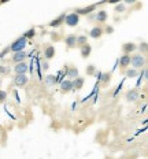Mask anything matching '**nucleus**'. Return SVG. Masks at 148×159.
I'll list each match as a JSON object with an SVG mask.
<instances>
[{
	"instance_id": "nucleus-1",
	"label": "nucleus",
	"mask_w": 148,
	"mask_h": 159,
	"mask_svg": "<svg viewBox=\"0 0 148 159\" xmlns=\"http://www.w3.org/2000/svg\"><path fill=\"white\" fill-rule=\"evenodd\" d=\"M28 45V39H25L24 36L22 37H19V39H16L14 43H12L11 45L8 47V51H11V52H21V51H24L25 47Z\"/></svg>"
},
{
	"instance_id": "nucleus-2",
	"label": "nucleus",
	"mask_w": 148,
	"mask_h": 159,
	"mask_svg": "<svg viewBox=\"0 0 148 159\" xmlns=\"http://www.w3.org/2000/svg\"><path fill=\"white\" fill-rule=\"evenodd\" d=\"M130 63L133 66L132 69L139 70V69L144 67V65H146V58H144V55H141V54H136L130 58Z\"/></svg>"
},
{
	"instance_id": "nucleus-3",
	"label": "nucleus",
	"mask_w": 148,
	"mask_h": 159,
	"mask_svg": "<svg viewBox=\"0 0 148 159\" xmlns=\"http://www.w3.org/2000/svg\"><path fill=\"white\" fill-rule=\"evenodd\" d=\"M65 24L70 28H75L78 24H80V15L75 14V12H70L65 16Z\"/></svg>"
},
{
	"instance_id": "nucleus-4",
	"label": "nucleus",
	"mask_w": 148,
	"mask_h": 159,
	"mask_svg": "<svg viewBox=\"0 0 148 159\" xmlns=\"http://www.w3.org/2000/svg\"><path fill=\"white\" fill-rule=\"evenodd\" d=\"M28 63L26 62H21V63H16L14 66V71L16 73V75H22V74H26L29 70V67H28Z\"/></svg>"
},
{
	"instance_id": "nucleus-5",
	"label": "nucleus",
	"mask_w": 148,
	"mask_h": 159,
	"mask_svg": "<svg viewBox=\"0 0 148 159\" xmlns=\"http://www.w3.org/2000/svg\"><path fill=\"white\" fill-rule=\"evenodd\" d=\"M26 58H28V54H26L25 51H21V52H15L11 59H12V62L16 65V63H21V62H25Z\"/></svg>"
},
{
	"instance_id": "nucleus-6",
	"label": "nucleus",
	"mask_w": 148,
	"mask_h": 159,
	"mask_svg": "<svg viewBox=\"0 0 148 159\" xmlns=\"http://www.w3.org/2000/svg\"><path fill=\"white\" fill-rule=\"evenodd\" d=\"M139 91L137 89H130V91L126 92V95H125V99H126L128 102H136L137 99H139Z\"/></svg>"
},
{
	"instance_id": "nucleus-7",
	"label": "nucleus",
	"mask_w": 148,
	"mask_h": 159,
	"mask_svg": "<svg viewBox=\"0 0 148 159\" xmlns=\"http://www.w3.org/2000/svg\"><path fill=\"white\" fill-rule=\"evenodd\" d=\"M61 91L63 92V93H69L70 91H73V82H71L70 80H63V81L61 82Z\"/></svg>"
},
{
	"instance_id": "nucleus-8",
	"label": "nucleus",
	"mask_w": 148,
	"mask_h": 159,
	"mask_svg": "<svg viewBox=\"0 0 148 159\" xmlns=\"http://www.w3.org/2000/svg\"><path fill=\"white\" fill-rule=\"evenodd\" d=\"M29 78L26 77V74H22V75H15L14 77V84L16 87H25L28 84Z\"/></svg>"
},
{
	"instance_id": "nucleus-9",
	"label": "nucleus",
	"mask_w": 148,
	"mask_h": 159,
	"mask_svg": "<svg viewBox=\"0 0 148 159\" xmlns=\"http://www.w3.org/2000/svg\"><path fill=\"white\" fill-rule=\"evenodd\" d=\"M65 44L67 45V48H74L77 45V36L75 34H69L65 39Z\"/></svg>"
},
{
	"instance_id": "nucleus-10",
	"label": "nucleus",
	"mask_w": 148,
	"mask_h": 159,
	"mask_svg": "<svg viewBox=\"0 0 148 159\" xmlns=\"http://www.w3.org/2000/svg\"><path fill=\"white\" fill-rule=\"evenodd\" d=\"M103 28H100V26H95V28L91 29L89 32V37L92 39H100L101 36H103Z\"/></svg>"
},
{
	"instance_id": "nucleus-11",
	"label": "nucleus",
	"mask_w": 148,
	"mask_h": 159,
	"mask_svg": "<svg viewBox=\"0 0 148 159\" xmlns=\"http://www.w3.org/2000/svg\"><path fill=\"white\" fill-rule=\"evenodd\" d=\"M134 49H137V45L134 44V43H125L122 45L123 55H130V52H133Z\"/></svg>"
},
{
	"instance_id": "nucleus-12",
	"label": "nucleus",
	"mask_w": 148,
	"mask_h": 159,
	"mask_svg": "<svg viewBox=\"0 0 148 159\" xmlns=\"http://www.w3.org/2000/svg\"><path fill=\"white\" fill-rule=\"evenodd\" d=\"M66 77H67V80H70V81L75 80L78 77V69L77 67H69L67 73H66Z\"/></svg>"
},
{
	"instance_id": "nucleus-13",
	"label": "nucleus",
	"mask_w": 148,
	"mask_h": 159,
	"mask_svg": "<svg viewBox=\"0 0 148 159\" xmlns=\"http://www.w3.org/2000/svg\"><path fill=\"white\" fill-rule=\"evenodd\" d=\"M71 82H73V89H74V91H80V89L84 87L85 80H84V77H80V75H78V77L75 80H73Z\"/></svg>"
},
{
	"instance_id": "nucleus-14",
	"label": "nucleus",
	"mask_w": 148,
	"mask_h": 159,
	"mask_svg": "<svg viewBox=\"0 0 148 159\" xmlns=\"http://www.w3.org/2000/svg\"><path fill=\"white\" fill-rule=\"evenodd\" d=\"M54 56H55V48H54V45H48V47L44 49V58L47 59V61H51Z\"/></svg>"
},
{
	"instance_id": "nucleus-15",
	"label": "nucleus",
	"mask_w": 148,
	"mask_h": 159,
	"mask_svg": "<svg viewBox=\"0 0 148 159\" xmlns=\"http://www.w3.org/2000/svg\"><path fill=\"white\" fill-rule=\"evenodd\" d=\"M91 52H92V47L89 44H85V45H82L81 49H80V54L82 58H88V56L91 55Z\"/></svg>"
},
{
	"instance_id": "nucleus-16",
	"label": "nucleus",
	"mask_w": 148,
	"mask_h": 159,
	"mask_svg": "<svg viewBox=\"0 0 148 159\" xmlns=\"http://www.w3.org/2000/svg\"><path fill=\"white\" fill-rule=\"evenodd\" d=\"M130 65V55H122L119 58V66L122 69H126Z\"/></svg>"
},
{
	"instance_id": "nucleus-17",
	"label": "nucleus",
	"mask_w": 148,
	"mask_h": 159,
	"mask_svg": "<svg viewBox=\"0 0 148 159\" xmlns=\"http://www.w3.org/2000/svg\"><path fill=\"white\" fill-rule=\"evenodd\" d=\"M95 8H96V6H95V4H92V6H89V7H85V8H78V10H75V14H78V15L89 14V12H91V11H93Z\"/></svg>"
},
{
	"instance_id": "nucleus-18",
	"label": "nucleus",
	"mask_w": 148,
	"mask_h": 159,
	"mask_svg": "<svg viewBox=\"0 0 148 159\" xmlns=\"http://www.w3.org/2000/svg\"><path fill=\"white\" fill-rule=\"evenodd\" d=\"M107 18H108L107 11H104V10H100V11H97V14H96V21L97 22H106Z\"/></svg>"
},
{
	"instance_id": "nucleus-19",
	"label": "nucleus",
	"mask_w": 148,
	"mask_h": 159,
	"mask_svg": "<svg viewBox=\"0 0 148 159\" xmlns=\"http://www.w3.org/2000/svg\"><path fill=\"white\" fill-rule=\"evenodd\" d=\"M65 16H66V14H62L61 16H59V18L54 19L52 22H49V26H52V28H56V26L62 25V22H65Z\"/></svg>"
},
{
	"instance_id": "nucleus-20",
	"label": "nucleus",
	"mask_w": 148,
	"mask_h": 159,
	"mask_svg": "<svg viewBox=\"0 0 148 159\" xmlns=\"http://www.w3.org/2000/svg\"><path fill=\"white\" fill-rule=\"evenodd\" d=\"M45 82H47L48 87H54V85L56 84V77L52 74H48L47 77H45Z\"/></svg>"
},
{
	"instance_id": "nucleus-21",
	"label": "nucleus",
	"mask_w": 148,
	"mask_h": 159,
	"mask_svg": "<svg viewBox=\"0 0 148 159\" xmlns=\"http://www.w3.org/2000/svg\"><path fill=\"white\" fill-rule=\"evenodd\" d=\"M85 44H88V37L85 34H82V36H78L77 37V45L78 47H82V45H85Z\"/></svg>"
},
{
	"instance_id": "nucleus-22",
	"label": "nucleus",
	"mask_w": 148,
	"mask_h": 159,
	"mask_svg": "<svg viewBox=\"0 0 148 159\" xmlns=\"http://www.w3.org/2000/svg\"><path fill=\"white\" fill-rule=\"evenodd\" d=\"M137 74H139V71L134 70V69H129V70H126V73H125V75L128 78H134V77H137Z\"/></svg>"
},
{
	"instance_id": "nucleus-23",
	"label": "nucleus",
	"mask_w": 148,
	"mask_h": 159,
	"mask_svg": "<svg viewBox=\"0 0 148 159\" xmlns=\"http://www.w3.org/2000/svg\"><path fill=\"white\" fill-rule=\"evenodd\" d=\"M100 75H101V77L99 78V80H100L103 84H107V82H110V80H111V74H110V73H104V74H100Z\"/></svg>"
},
{
	"instance_id": "nucleus-24",
	"label": "nucleus",
	"mask_w": 148,
	"mask_h": 159,
	"mask_svg": "<svg viewBox=\"0 0 148 159\" xmlns=\"http://www.w3.org/2000/svg\"><path fill=\"white\" fill-rule=\"evenodd\" d=\"M34 34H36V29L32 28V29H29V30L25 33L24 37H25V39H32V37H34Z\"/></svg>"
},
{
	"instance_id": "nucleus-25",
	"label": "nucleus",
	"mask_w": 148,
	"mask_h": 159,
	"mask_svg": "<svg viewBox=\"0 0 148 159\" xmlns=\"http://www.w3.org/2000/svg\"><path fill=\"white\" fill-rule=\"evenodd\" d=\"M139 49L141 51V55H143V54H146V52H147V43H146V41L140 43V45H139Z\"/></svg>"
},
{
	"instance_id": "nucleus-26",
	"label": "nucleus",
	"mask_w": 148,
	"mask_h": 159,
	"mask_svg": "<svg viewBox=\"0 0 148 159\" xmlns=\"http://www.w3.org/2000/svg\"><path fill=\"white\" fill-rule=\"evenodd\" d=\"M95 70H96V69H95V66H93V65H89V66L87 67V75H93Z\"/></svg>"
},
{
	"instance_id": "nucleus-27",
	"label": "nucleus",
	"mask_w": 148,
	"mask_h": 159,
	"mask_svg": "<svg viewBox=\"0 0 148 159\" xmlns=\"http://www.w3.org/2000/svg\"><path fill=\"white\" fill-rule=\"evenodd\" d=\"M6 99H7V92H6V91H2V89H0V103L6 102Z\"/></svg>"
},
{
	"instance_id": "nucleus-28",
	"label": "nucleus",
	"mask_w": 148,
	"mask_h": 159,
	"mask_svg": "<svg viewBox=\"0 0 148 159\" xmlns=\"http://www.w3.org/2000/svg\"><path fill=\"white\" fill-rule=\"evenodd\" d=\"M7 73H8V67H7V66H4V65L0 66V75H4V74H7Z\"/></svg>"
},
{
	"instance_id": "nucleus-29",
	"label": "nucleus",
	"mask_w": 148,
	"mask_h": 159,
	"mask_svg": "<svg viewBox=\"0 0 148 159\" xmlns=\"http://www.w3.org/2000/svg\"><path fill=\"white\" fill-rule=\"evenodd\" d=\"M115 11L117 12H123L125 11V4H118L117 7H115Z\"/></svg>"
},
{
	"instance_id": "nucleus-30",
	"label": "nucleus",
	"mask_w": 148,
	"mask_h": 159,
	"mask_svg": "<svg viewBox=\"0 0 148 159\" xmlns=\"http://www.w3.org/2000/svg\"><path fill=\"white\" fill-rule=\"evenodd\" d=\"M41 67H43V70H48V67H49L48 62H44V63H43V65H41Z\"/></svg>"
},
{
	"instance_id": "nucleus-31",
	"label": "nucleus",
	"mask_w": 148,
	"mask_h": 159,
	"mask_svg": "<svg viewBox=\"0 0 148 159\" xmlns=\"http://www.w3.org/2000/svg\"><path fill=\"white\" fill-rule=\"evenodd\" d=\"M6 52H10V51H8V48H6V49H4V51H3V52H2V54H0V58H3V56H4V55H6Z\"/></svg>"
},
{
	"instance_id": "nucleus-32",
	"label": "nucleus",
	"mask_w": 148,
	"mask_h": 159,
	"mask_svg": "<svg viewBox=\"0 0 148 159\" xmlns=\"http://www.w3.org/2000/svg\"><path fill=\"white\" fill-rule=\"evenodd\" d=\"M113 30H114V29H113V28H111V26H110V28H107V29H106V32H107V33H111V32H113Z\"/></svg>"
},
{
	"instance_id": "nucleus-33",
	"label": "nucleus",
	"mask_w": 148,
	"mask_h": 159,
	"mask_svg": "<svg viewBox=\"0 0 148 159\" xmlns=\"http://www.w3.org/2000/svg\"><path fill=\"white\" fill-rule=\"evenodd\" d=\"M0 87H2V80H0Z\"/></svg>"
}]
</instances>
